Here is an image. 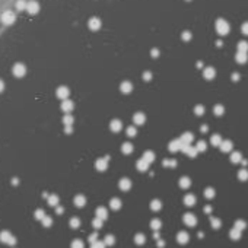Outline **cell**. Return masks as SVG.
Masks as SVG:
<instances>
[{
	"label": "cell",
	"mask_w": 248,
	"mask_h": 248,
	"mask_svg": "<svg viewBox=\"0 0 248 248\" xmlns=\"http://www.w3.org/2000/svg\"><path fill=\"white\" fill-rule=\"evenodd\" d=\"M247 48H248V44L247 43H244V41H241V43H239V50H241V51L247 50Z\"/></svg>",
	"instance_id": "8fae6325"
},
{
	"label": "cell",
	"mask_w": 248,
	"mask_h": 248,
	"mask_svg": "<svg viewBox=\"0 0 248 248\" xmlns=\"http://www.w3.org/2000/svg\"><path fill=\"white\" fill-rule=\"evenodd\" d=\"M50 204H57V197H50Z\"/></svg>",
	"instance_id": "4fadbf2b"
},
{
	"label": "cell",
	"mask_w": 248,
	"mask_h": 248,
	"mask_svg": "<svg viewBox=\"0 0 248 248\" xmlns=\"http://www.w3.org/2000/svg\"><path fill=\"white\" fill-rule=\"evenodd\" d=\"M216 28H218V32L219 34H228L229 24L225 19H219L218 22H216Z\"/></svg>",
	"instance_id": "5b68a950"
},
{
	"label": "cell",
	"mask_w": 248,
	"mask_h": 248,
	"mask_svg": "<svg viewBox=\"0 0 248 248\" xmlns=\"http://www.w3.org/2000/svg\"><path fill=\"white\" fill-rule=\"evenodd\" d=\"M67 95H69V91H67V88H64V86H62V88H58V91H57V96H60V98H66Z\"/></svg>",
	"instance_id": "ba28073f"
},
{
	"label": "cell",
	"mask_w": 248,
	"mask_h": 248,
	"mask_svg": "<svg viewBox=\"0 0 248 248\" xmlns=\"http://www.w3.org/2000/svg\"><path fill=\"white\" fill-rule=\"evenodd\" d=\"M35 216H37L38 219L43 220L44 219V212H43V210H37V212H35Z\"/></svg>",
	"instance_id": "30bf717a"
},
{
	"label": "cell",
	"mask_w": 248,
	"mask_h": 248,
	"mask_svg": "<svg viewBox=\"0 0 248 248\" xmlns=\"http://www.w3.org/2000/svg\"><path fill=\"white\" fill-rule=\"evenodd\" d=\"M12 72H13V76L16 77H24L25 73H26V67H25L24 63H16L12 69Z\"/></svg>",
	"instance_id": "7a4b0ae2"
},
{
	"label": "cell",
	"mask_w": 248,
	"mask_h": 248,
	"mask_svg": "<svg viewBox=\"0 0 248 248\" xmlns=\"http://www.w3.org/2000/svg\"><path fill=\"white\" fill-rule=\"evenodd\" d=\"M0 241L7 244V245H15V244H16V239H15L9 232H6V231H3V232L0 234Z\"/></svg>",
	"instance_id": "277c9868"
},
{
	"label": "cell",
	"mask_w": 248,
	"mask_h": 248,
	"mask_svg": "<svg viewBox=\"0 0 248 248\" xmlns=\"http://www.w3.org/2000/svg\"><path fill=\"white\" fill-rule=\"evenodd\" d=\"M63 110L64 111L72 110V102H64V104H63Z\"/></svg>",
	"instance_id": "9c48e42d"
},
{
	"label": "cell",
	"mask_w": 248,
	"mask_h": 248,
	"mask_svg": "<svg viewBox=\"0 0 248 248\" xmlns=\"http://www.w3.org/2000/svg\"><path fill=\"white\" fill-rule=\"evenodd\" d=\"M26 6H28V2L26 0H18L16 3H15V7L18 12H22V10H26Z\"/></svg>",
	"instance_id": "52a82bcc"
},
{
	"label": "cell",
	"mask_w": 248,
	"mask_h": 248,
	"mask_svg": "<svg viewBox=\"0 0 248 248\" xmlns=\"http://www.w3.org/2000/svg\"><path fill=\"white\" fill-rule=\"evenodd\" d=\"M73 248H82V244L79 242V241H75V242H73Z\"/></svg>",
	"instance_id": "9a60e30c"
},
{
	"label": "cell",
	"mask_w": 248,
	"mask_h": 248,
	"mask_svg": "<svg viewBox=\"0 0 248 248\" xmlns=\"http://www.w3.org/2000/svg\"><path fill=\"white\" fill-rule=\"evenodd\" d=\"M3 89H5V83L0 80V92H3Z\"/></svg>",
	"instance_id": "e0dca14e"
},
{
	"label": "cell",
	"mask_w": 248,
	"mask_h": 248,
	"mask_svg": "<svg viewBox=\"0 0 248 248\" xmlns=\"http://www.w3.org/2000/svg\"><path fill=\"white\" fill-rule=\"evenodd\" d=\"M88 25H89V28H91L92 31H96V29L101 26V21L98 19V18H92V19H89Z\"/></svg>",
	"instance_id": "8992f818"
},
{
	"label": "cell",
	"mask_w": 248,
	"mask_h": 248,
	"mask_svg": "<svg viewBox=\"0 0 248 248\" xmlns=\"http://www.w3.org/2000/svg\"><path fill=\"white\" fill-rule=\"evenodd\" d=\"M43 223L45 225V226H50V225H51V219H50V218H44V219H43Z\"/></svg>",
	"instance_id": "7c38bea8"
},
{
	"label": "cell",
	"mask_w": 248,
	"mask_h": 248,
	"mask_svg": "<svg viewBox=\"0 0 248 248\" xmlns=\"http://www.w3.org/2000/svg\"><path fill=\"white\" fill-rule=\"evenodd\" d=\"M26 12H28L29 15H37L39 12V3L37 2V0H31V2H28Z\"/></svg>",
	"instance_id": "3957f363"
},
{
	"label": "cell",
	"mask_w": 248,
	"mask_h": 248,
	"mask_svg": "<svg viewBox=\"0 0 248 248\" xmlns=\"http://www.w3.org/2000/svg\"><path fill=\"white\" fill-rule=\"evenodd\" d=\"M2 22L5 25H13L16 22V13L12 10H6L2 15Z\"/></svg>",
	"instance_id": "6da1fadb"
},
{
	"label": "cell",
	"mask_w": 248,
	"mask_h": 248,
	"mask_svg": "<svg viewBox=\"0 0 248 248\" xmlns=\"http://www.w3.org/2000/svg\"><path fill=\"white\" fill-rule=\"evenodd\" d=\"M242 32H244V34H248V22L242 25Z\"/></svg>",
	"instance_id": "5bb4252c"
},
{
	"label": "cell",
	"mask_w": 248,
	"mask_h": 248,
	"mask_svg": "<svg viewBox=\"0 0 248 248\" xmlns=\"http://www.w3.org/2000/svg\"><path fill=\"white\" fill-rule=\"evenodd\" d=\"M244 58H245V56H244L242 53H239V56H238V60H239V62H244Z\"/></svg>",
	"instance_id": "2e32d148"
}]
</instances>
